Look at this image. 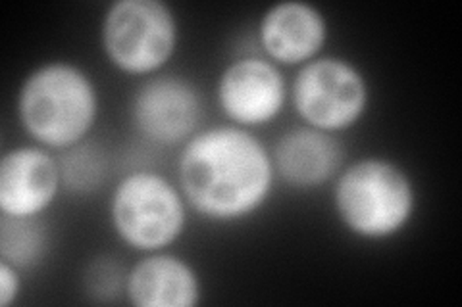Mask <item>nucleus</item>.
Segmentation results:
<instances>
[{"label":"nucleus","mask_w":462,"mask_h":307,"mask_svg":"<svg viewBox=\"0 0 462 307\" xmlns=\"http://www.w3.org/2000/svg\"><path fill=\"white\" fill-rule=\"evenodd\" d=\"M18 271L12 263L0 259V305L3 307H8L20 294L22 281Z\"/></svg>","instance_id":"16"},{"label":"nucleus","mask_w":462,"mask_h":307,"mask_svg":"<svg viewBox=\"0 0 462 307\" xmlns=\"http://www.w3.org/2000/svg\"><path fill=\"white\" fill-rule=\"evenodd\" d=\"M202 120L197 86L180 76L144 79L132 98V122L139 133L158 144L176 146L189 140Z\"/></svg>","instance_id":"7"},{"label":"nucleus","mask_w":462,"mask_h":307,"mask_svg":"<svg viewBox=\"0 0 462 307\" xmlns=\"http://www.w3.org/2000/svg\"><path fill=\"white\" fill-rule=\"evenodd\" d=\"M110 217L116 235L139 252H161L185 229L183 194L164 175L134 171L116 185Z\"/></svg>","instance_id":"4"},{"label":"nucleus","mask_w":462,"mask_h":307,"mask_svg":"<svg viewBox=\"0 0 462 307\" xmlns=\"http://www.w3.org/2000/svg\"><path fill=\"white\" fill-rule=\"evenodd\" d=\"M216 96L229 122L249 129L278 118L287 98V85L280 68L268 58L245 56L222 71Z\"/></svg>","instance_id":"8"},{"label":"nucleus","mask_w":462,"mask_h":307,"mask_svg":"<svg viewBox=\"0 0 462 307\" xmlns=\"http://www.w3.org/2000/svg\"><path fill=\"white\" fill-rule=\"evenodd\" d=\"M343 144L326 131L310 125L289 129L273 146V171L289 186L316 188L339 173Z\"/></svg>","instance_id":"11"},{"label":"nucleus","mask_w":462,"mask_h":307,"mask_svg":"<svg viewBox=\"0 0 462 307\" xmlns=\"http://www.w3.org/2000/svg\"><path fill=\"white\" fill-rule=\"evenodd\" d=\"M98 96L87 73L68 62H49L25 77L18 115L29 137L41 146L68 150L83 142L95 125Z\"/></svg>","instance_id":"2"},{"label":"nucleus","mask_w":462,"mask_h":307,"mask_svg":"<svg viewBox=\"0 0 462 307\" xmlns=\"http://www.w3.org/2000/svg\"><path fill=\"white\" fill-rule=\"evenodd\" d=\"M341 223L355 237L385 240L407 227L416 208V190L401 166L383 158H363L341 171L334 188Z\"/></svg>","instance_id":"3"},{"label":"nucleus","mask_w":462,"mask_h":307,"mask_svg":"<svg viewBox=\"0 0 462 307\" xmlns=\"http://www.w3.org/2000/svg\"><path fill=\"white\" fill-rule=\"evenodd\" d=\"M51 235L39 217H0V259L18 269H33L49 254Z\"/></svg>","instance_id":"13"},{"label":"nucleus","mask_w":462,"mask_h":307,"mask_svg":"<svg viewBox=\"0 0 462 307\" xmlns=\"http://www.w3.org/2000/svg\"><path fill=\"white\" fill-rule=\"evenodd\" d=\"M125 279L127 273L112 259L95 261L85 275L87 290L93 296H100L103 300H112L116 294H125Z\"/></svg>","instance_id":"15"},{"label":"nucleus","mask_w":462,"mask_h":307,"mask_svg":"<svg viewBox=\"0 0 462 307\" xmlns=\"http://www.w3.org/2000/svg\"><path fill=\"white\" fill-rule=\"evenodd\" d=\"M100 41L108 60L120 71L149 76L173 56L178 22L161 0H118L105 14Z\"/></svg>","instance_id":"5"},{"label":"nucleus","mask_w":462,"mask_h":307,"mask_svg":"<svg viewBox=\"0 0 462 307\" xmlns=\"http://www.w3.org/2000/svg\"><path fill=\"white\" fill-rule=\"evenodd\" d=\"M62 185L71 193H91L100 186L106 173L105 154L93 144L79 142L58 158Z\"/></svg>","instance_id":"14"},{"label":"nucleus","mask_w":462,"mask_h":307,"mask_svg":"<svg viewBox=\"0 0 462 307\" xmlns=\"http://www.w3.org/2000/svg\"><path fill=\"white\" fill-rule=\"evenodd\" d=\"M368 95V83L358 68L336 56L302 64L291 86L293 106L300 120L331 135L363 118Z\"/></svg>","instance_id":"6"},{"label":"nucleus","mask_w":462,"mask_h":307,"mask_svg":"<svg viewBox=\"0 0 462 307\" xmlns=\"http://www.w3.org/2000/svg\"><path fill=\"white\" fill-rule=\"evenodd\" d=\"M258 39L266 58L276 66L307 64L324 47L328 22L316 6L287 0L264 12L258 25Z\"/></svg>","instance_id":"10"},{"label":"nucleus","mask_w":462,"mask_h":307,"mask_svg":"<svg viewBox=\"0 0 462 307\" xmlns=\"http://www.w3.org/2000/svg\"><path fill=\"white\" fill-rule=\"evenodd\" d=\"M125 296L135 307H193L200 300V281L185 259L161 250L127 271Z\"/></svg>","instance_id":"12"},{"label":"nucleus","mask_w":462,"mask_h":307,"mask_svg":"<svg viewBox=\"0 0 462 307\" xmlns=\"http://www.w3.org/2000/svg\"><path fill=\"white\" fill-rule=\"evenodd\" d=\"M187 202L212 221H237L268 200L273 162L249 129L218 125L199 131L185 142L178 162Z\"/></svg>","instance_id":"1"},{"label":"nucleus","mask_w":462,"mask_h":307,"mask_svg":"<svg viewBox=\"0 0 462 307\" xmlns=\"http://www.w3.org/2000/svg\"><path fill=\"white\" fill-rule=\"evenodd\" d=\"M62 186L58 159L42 146H20L0 159V212L39 217Z\"/></svg>","instance_id":"9"}]
</instances>
